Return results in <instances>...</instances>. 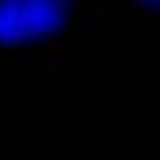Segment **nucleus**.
Here are the masks:
<instances>
[{
    "mask_svg": "<svg viewBox=\"0 0 160 160\" xmlns=\"http://www.w3.org/2000/svg\"><path fill=\"white\" fill-rule=\"evenodd\" d=\"M73 0H0V44L22 48L48 40L66 26Z\"/></svg>",
    "mask_w": 160,
    "mask_h": 160,
    "instance_id": "obj_1",
    "label": "nucleus"
},
{
    "mask_svg": "<svg viewBox=\"0 0 160 160\" xmlns=\"http://www.w3.org/2000/svg\"><path fill=\"white\" fill-rule=\"evenodd\" d=\"M142 4H146V8H157V11H160V0H142Z\"/></svg>",
    "mask_w": 160,
    "mask_h": 160,
    "instance_id": "obj_2",
    "label": "nucleus"
}]
</instances>
